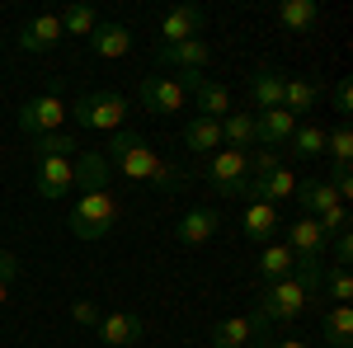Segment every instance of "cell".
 Wrapping results in <instances>:
<instances>
[{
  "label": "cell",
  "mask_w": 353,
  "mask_h": 348,
  "mask_svg": "<svg viewBox=\"0 0 353 348\" xmlns=\"http://www.w3.org/2000/svg\"><path fill=\"white\" fill-rule=\"evenodd\" d=\"M316 226H321L325 240H334L339 231H349V203H339V207H330L325 216H316Z\"/></svg>",
  "instance_id": "cell-35"
},
{
  "label": "cell",
  "mask_w": 353,
  "mask_h": 348,
  "mask_svg": "<svg viewBox=\"0 0 353 348\" xmlns=\"http://www.w3.org/2000/svg\"><path fill=\"white\" fill-rule=\"evenodd\" d=\"M94 24H99V10L85 5V0H76V5L61 10V33H66V38H90Z\"/></svg>",
  "instance_id": "cell-31"
},
{
  "label": "cell",
  "mask_w": 353,
  "mask_h": 348,
  "mask_svg": "<svg viewBox=\"0 0 353 348\" xmlns=\"http://www.w3.org/2000/svg\"><path fill=\"white\" fill-rule=\"evenodd\" d=\"M321 94H325V81H311V76H288L283 85V108L301 118V113H311V108L321 104Z\"/></svg>",
  "instance_id": "cell-21"
},
{
  "label": "cell",
  "mask_w": 353,
  "mask_h": 348,
  "mask_svg": "<svg viewBox=\"0 0 353 348\" xmlns=\"http://www.w3.org/2000/svg\"><path fill=\"white\" fill-rule=\"evenodd\" d=\"M273 170H283V156L278 151H250V179H264Z\"/></svg>",
  "instance_id": "cell-36"
},
{
  "label": "cell",
  "mask_w": 353,
  "mask_h": 348,
  "mask_svg": "<svg viewBox=\"0 0 353 348\" xmlns=\"http://www.w3.org/2000/svg\"><path fill=\"white\" fill-rule=\"evenodd\" d=\"M19 259H14V254H10V249H0V283H14V278H19Z\"/></svg>",
  "instance_id": "cell-41"
},
{
  "label": "cell",
  "mask_w": 353,
  "mask_h": 348,
  "mask_svg": "<svg viewBox=\"0 0 353 348\" xmlns=\"http://www.w3.org/2000/svg\"><path fill=\"white\" fill-rule=\"evenodd\" d=\"M321 292H325L334 306H349V301H353V273H349V268H339V264H330L325 273H321Z\"/></svg>",
  "instance_id": "cell-32"
},
{
  "label": "cell",
  "mask_w": 353,
  "mask_h": 348,
  "mask_svg": "<svg viewBox=\"0 0 353 348\" xmlns=\"http://www.w3.org/2000/svg\"><path fill=\"white\" fill-rule=\"evenodd\" d=\"M156 66H174V71H208V66H212V43H208V38L161 43V48H156Z\"/></svg>",
  "instance_id": "cell-10"
},
{
  "label": "cell",
  "mask_w": 353,
  "mask_h": 348,
  "mask_svg": "<svg viewBox=\"0 0 353 348\" xmlns=\"http://www.w3.org/2000/svg\"><path fill=\"white\" fill-rule=\"evenodd\" d=\"M193 104H198V118H217L221 123V118L231 113V90L203 76V81L193 85Z\"/></svg>",
  "instance_id": "cell-25"
},
{
  "label": "cell",
  "mask_w": 353,
  "mask_h": 348,
  "mask_svg": "<svg viewBox=\"0 0 353 348\" xmlns=\"http://www.w3.org/2000/svg\"><path fill=\"white\" fill-rule=\"evenodd\" d=\"M311 301H316V296L306 292L297 278H283V283H259L254 311H259L269 325H292V320H301V316L311 311Z\"/></svg>",
  "instance_id": "cell-4"
},
{
  "label": "cell",
  "mask_w": 353,
  "mask_h": 348,
  "mask_svg": "<svg viewBox=\"0 0 353 348\" xmlns=\"http://www.w3.org/2000/svg\"><path fill=\"white\" fill-rule=\"evenodd\" d=\"M250 348H264V344H250Z\"/></svg>",
  "instance_id": "cell-44"
},
{
  "label": "cell",
  "mask_w": 353,
  "mask_h": 348,
  "mask_svg": "<svg viewBox=\"0 0 353 348\" xmlns=\"http://www.w3.org/2000/svg\"><path fill=\"white\" fill-rule=\"evenodd\" d=\"M94 329H99V339H104L109 348H128V344H137V339L146 334V320H141L137 311H113V316H104Z\"/></svg>",
  "instance_id": "cell-17"
},
{
  "label": "cell",
  "mask_w": 353,
  "mask_h": 348,
  "mask_svg": "<svg viewBox=\"0 0 353 348\" xmlns=\"http://www.w3.org/2000/svg\"><path fill=\"white\" fill-rule=\"evenodd\" d=\"M184 146H189L193 156L221 151V123L217 118H189V123H184Z\"/></svg>",
  "instance_id": "cell-26"
},
{
  "label": "cell",
  "mask_w": 353,
  "mask_h": 348,
  "mask_svg": "<svg viewBox=\"0 0 353 348\" xmlns=\"http://www.w3.org/2000/svg\"><path fill=\"white\" fill-rule=\"evenodd\" d=\"M292 268H297V259H292L288 245H264V254H259V278H264V283L292 278Z\"/></svg>",
  "instance_id": "cell-30"
},
{
  "label": "cell",
  "mask_w": 353,
  "mask_h": 348,
  "mask_svg": "<svg viewBox=\"0 0 353 348\" xmlns=\"http://www.w3.org/2000/svg\"><path fill=\"white\" fill-rule=\"evenodd\" d=\"M269 348H311V344H306V339H273Z\"/></svg>",
  "instance_id": "cell-42"
},
{
  "label": "cell",
  "mask_w": 353,
  "mask_h": 348,
  "mask_svg": "<svg viewBox=\"0 0 353 348\" xmlns=\"http://www.w3.org/2000/svg\"><path fill=\"white\" fill-rule=\"evenodd\" d=\"M118 198H113V188H99V193H81L76 198V207H71V236L76 240H109L113 226H118Z\"/></svg>",
  "instance_id": "cell-3"
},
{
  "label": "cell",
  "mask_w": 353,
  "mask_h": 348,
  "mask_svg": "<svg viewBox=\"0 0 353 348\" xmlns=\"http://www.w3.org/2000/svg\"><path fill=\"white\" fill-rule=\"evenodd\" d=\"M297 207H301V216H325L330 207H339V193L325 184V179H306V184H297Z\"/></svg>",
  "instance_id": "cell-24"
},
{
  "label": "cell",
  "mask_w": 353,
  "mask_h": 348,
  "mask_svg": "<svg viewBox=\"0 0 353 348\" xmlns=\"http://www.w3.org/2000/svg\"><path fill=\"white\" fill-rule=\"evenodd\" d=\"M269 329L273 325L254 311V316H231V320H221L212 325V334H208V344L212 348H250V344H259V339H269Z\"/></svg>",
  "instance_id": "cell-7"
},
{
  "label": "cell",
  "mask_w": 353,
  "mask_h": 348,
  "mask_svg": "<svg viewBox=\"0 0 353 348\" xmlns=\"http://www.w3.org/2000/svg\"><path fill=\"white\" fill-rule=\"evenodd\" d=\"M137 99L151 113H184V104H189L184 85L174 81V76H146V81H137Z\"/></svg>",
  "instance_id": "cell-9"
},
{
  "label": "cell",
  "mask_w": 353,
  "mask_h": 348,
  "mask_svg": "<svg viewBox=\"0 0 353 348\" xmlns=\"http://www.w3.org/2000/svg\"><path fill=\"white\" fill-rule=\"evenodd\" d=\"M221 146H226V151H245V156H250V146H259L254 113H250V108H245V113H226V118H221Z\"/></svg>",
  "instance_id": "cell-23"
},
{
  "label": "cell",
  "mask_w": 353,
  "mask_h": 348,
  "mask_svg": "<svg viewBox=\"0 0 353 348\" xmlns=\"http://www.w3.org/2000/svg\"><path fill=\"white\" fill-rule=\"evenodd\" d=\"M297 193V174L283 165V170H273L264 179H250V198H259V203H273V207H283L288 198Z\"/></svg>",
  "instance_id": "cell-22"
},
{
  "label": "cell",
  "mask_w": 353,
  "mask_h": 348,
  "mask_svg": "<svg viewBox=\"0 0 353 348\" xmlns=\"http://www.w3.org/2000/svg\"><path fill=\"white\" fill-rule=\"evenodd\" d=\"M288 249H292V259L297 268H316L325 264V236H321V226H316V216H297V221H288Z\"/></svg>",
  "instance_id": "cell-8"
},
{
  "label": "cell",
  "mask_w": 353,
  "mask_h": 348,
  "mask_svg": "<svg viewBox=\"0 0 353 348\" xmlns=\"http://www.w3.org/2000/svg\"><path fill=\"white\" fill-rule=\"evenodd\" d=\"M61 14H33L24 28H19V52H52L61 43Z\"/></svg>",
  "instance_id": "cell-15"
},
{
  "label": "cell",
  "mask_w": 353,
  "mask_h": 348,
  "mask_svg": "<svg viewBox=\"0 0 353 348\" xmlns=\"http://www.w3.org/2000/svg\"><path fill=\"white\" fill-rule=\"evenodd\" d=\"M316 19H321L316 0H283L278 5V24L288 28V33H306V28H316Z\"/></svg>",
  "instance_id": "cell-28"
},
{
  "label": "cell",
  "mask_w": 353,
  "mask_h": 348,
  "mask_svg": "<svg viewBox=\"0 0 353 348\" xmlns=\"http://www.w3.org/2000/svg\"><path fill=\"white\" fill-rule=\"evenodd\" d=\"M278 226H283V212H278L273 203H259V198H250V203H245L241 231H245V240H250V245H269Z\"/></svg>",
  "instance_id": "cell-14"
},
{
  "label": "cell",
  "mask_w": 353,
  "mask_h": 348,
  "mask_svg": "<svg viewBox=\"0 0 353 348\" xmlns=\"http://www.w3.org/2000/svg\"><path fill=\"white\" fill-rule=\"evenodd\" d=\"M321 334H325L330 348H349L353 344V311L349 306H330V311H321Z\"/></svg>",
  "instance_id": "cell-27"
},
{
  "label": "cell",
  "mask_w": 353,
  "mask_h": 348,
  "mask_svg": "<svg viewBox=\"0 0 353 348\" xmlns=\"http://www.w3.org/2000/svg\"><path fill=\"white\" fill-rule=\"evenodd\" d=\"M283 85H288V71H278V66H254V71L245 76V90H250L254 113H264V108H283Z\"/></svg>",
  "instance_id": "cell-11"
},
{
  "label": "cell",
  "mask_w": 353,
  "mask_h": 348,
  "mask_svg": "<svg viewBox=\"0 0 353 348\" xmlns=\"http://www.w3.org/2000/svg\"><path fill=\"white\" fill-rule=\"evenodd\" d=\"M99 151H104V161H109L118 174H128L132 184H151L156 193H179V188H184V170H174L170 161H161V151H151L146 136L132 132V127L109 132V141H104Z\"/></svg>",
  "instance_id": "cell-1"
},
{
  "label": "cell",
  "mask_w": 353,
  "mask_h": 348,
  "mask_svg": "<svg viewBox=\"0 0 353 348\" xmlns=\"http://www.w3.org/2000/svg\"><path fill=\"white\" fill-rule=\"evenodd\" d=\"M90 52L99 57V61H118V57H128V52H132V28L99 19L94 33H90Z\"/></svg>",
  "instance_id": "cell-18"
},
{
  "label": "cell",
  "mask_w": 353,
  "mask_h": 348,
  "mask_svg": "<svg viewBox=\"0 0 353 348\" xmlns=\"http://www.w3.org/2000/svg\"><path fill=\"white\" fill-rule=\"evenodd\" d=\"M334 264L339 268L353 264V231H339V236H334Z\"/></svg>",
  "instance_id": "cell-40"
},
{
  "label": "cell",
  "mask_w": 353,
  "mask_h": 348,
  "mask_svg": "<svg viewBox=\"0 0 353 348\" xmlns=\"http://www.w3.org/2000/svg\"><path fill=\"white\" fill-rule=\"evenodd\" d=\"M5 301H10V283H0V311H5Z\"/></svg>",
  "instance_id": "cell-43"
},
{
  "label": "cell",
  "mask_w": 353,
  "mask_h": 348,
  "mask_svg": "<svg viewBox=\"0 0 353 348\" xmlns=\"http://www.w3.org/2000/svg\"><path fill=\"white\" fill-rule=\"evenodd\" d=\"M61 123H66V104H61L57 90L19 104V132H24L28 141H38V136H48V132H61Z\"/></svg>",
  "instance_id": "cell-6"
},
{
  "label": "cell",
  "mask_w": 353,
  "mask_h": 348,
  "mask_svg": "<svg viewBox=\"0 0 353 348\" xmlns=\"http://www.w3.org/2000/svg\"><path fill=\"white\" fill-rule=\"evenodd\" d=\"M71 320H76V325H90V329H94V325L104 320V316H99V306H94V301H71Z\"/></svg>",
  "instance_id": "cell-39"
},
{
  "label": "cell",
  "mask_w": 353,
  "mask_h": 348,
  "mask_svg": "<svg viewBox=\"0 0 353 348\" xmlns=\"http://www.w3.org/2000/svg\"><path fill=\"white\" fill-rule=\"evenodd\" d=\"M203 179L217 188L221 198H250V156L245 151H212L203 165Z\"/></svg>",
  "instance_id": "cell-5"
},
{
  "label": "cell",
  "mask_w": 353,
  "mask_h": 348,
  "mask_svg": "<svg viewBox=\"0 0 353 348\" xmlns=\"http://www.w3.org/2000/svg\"><path fill=\"white\" fill-rule=\"evenodd\" d=\"M71 174H76V188H81V193H99V188H109L113 165L104 161V151H81V156L71 161Z\"/></svg>",
  "instance_id": "cell-20"
},
{
  "label": "cell",
  "mask_w": 353,
  "mask_h": 348,
  "mask_svg": "<svg viewBox=\"0 0 353 348\" xmlns=\"http://www.w3.org/2000/svg\"><path fill=\"white\" fill-rule=\"evenodd\" d=\"M325 156L334 165H353V127L349 123H339V127L325 132Z\"/></svg>",
  "instance_id": "cell-34"
},
{
  "label": "cell",
  "mask_w": 353,
  "mask_h": 348,
  "mask_svg": "<svg viewBox=\"0 0 353 348\" xmlns=\"http://www.w3.org/2000/svg\"><path fill=\"white\" fill-rule=\"evenodd\" d=\"M334 113H339V123H349V113H353V85L349 81H334Z\"/></svg>",
  "instance_id": "cell-38"
},
{
  "label": "cell",
  "mask_w": 353,
  "mask_h": 348,
  "mask_svg": "<svg viewBox=\"0 0 353 348\" xmlns=\"http://www.w3.org/2000/svg\"><path fill=\"white\" fill-rule=\"evenodd\" d=\"M288 151H292L297 161L325 156V127H321V123H297V132L288 136Z\"/></svg>",
  "instance_id": "cell-29"
},
{
  "label": "cell",
  "mask_w": 353,
  "mask_h": 348,
  "mask_svg": "<svg viewBox=\"0 0 353 348\" xmlns=\"http://www.w3.org/2000/svg\"><path fill=\"white\" fill-rule=\"evenodd\" d=\"M217 226H221L217 207H189V212L174 221V240L179 245H203V240L217 236Z\"/></svg>",
  "instance_id": "cell-19"
},
{
  "label": "cell",
  "mask_w": 353,
  "mask_h": 348,
  "mask_svg": "<svg viewBox=\"0 0 353 348\" xmlns=\"http://www.w3.org/2000/svg\"><path fill=\"white\" fill-rule=\"evenodd\" d=\"M325 184L334 188V193H339V203H349V193H353V165H334Z\"/></svg>",
  "instance_id": "cell-37"
},
{
  "label": "cell",
  "mask_w": 353,
  "mask_h": 348,
  "mask_svg": "<svg viewBox=\"0 0 353 348\" xmlns=\"http://www.w3.org/2000/svg\"><path fill=\"white\" fill-rule=\"evenodd\" d=\"M33 146H38V156H61V161L81 156V136L76 132H48V136H38Z\"/></svg>",
  "instance_id": "cell-33"
},
{
  "label": "cell",
  "mask_w": 353,
  "mask_h": 348,
  "mask_svg": "<svg viewBox=\"0 0 353 348\" xmlns=\"http://www.w3.org/2000/svg\"><path fill=\"white\" fill-rule=\"evenodd\" d=\"M301 118H292L288 108H264V113H254V132H259V146L264 151H278V146H288V136L297 132Z\"/></svg>",
  "instance_id": "cell-16"
},
{
  "label": "cell",
  "mask_w": 353,
  "mask_h": 348,
  "mask_svg": "<svg viewBox=\"0 0 353 348\" xmlns=\"http://www.w3.org/2000/svg\"><path fill=\"white\" fill-rule=\"evenodd\" d=\"M66 118L85 132H123L128 123V99L118 90H90L76 104H66Z\"/></svg>",
  "instance_id": "cell-2"
},
{
  "label": "cell",
  "mask_w": 353,
  "mask_h": 348,
  "mask_svg": "<svg viewBox=\"0 0 353 348\" xmlns=\"http://www.w3.org/2000/svg\"><path fill=\"white\" fill-rule=\"evenodd\" d=\"M203 28H208L203 5H174L161 19V43H189V38H203Z\"/></svg>",
  "instance_id": "cell-13"
},
{
  "label": "cell",
  "mask_w": 353,
  "mask_h": 348,
  "mask_svg": "<svg viewBox=\"0 0 353 348\" xmlns=\"http://www.w3.org/2000/svg\"><path fill=\"white\" fill-rule=\"evenodd\" d=\"M33 184H38V198H43V203L66 198V193L76 188L71 161H61V156H38V174H33Z\"/></svg>",
  "instance_id": "cell-12"
}]
</instances>
